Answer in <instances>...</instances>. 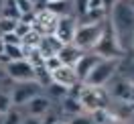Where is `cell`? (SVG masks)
<instances>
[{
	"label": "cell",
	"mask_w": 134,
	"mask_h": 124,
	"mask_svg": "<svg viewBox=\"0 0 134 124\" xmlns=\"http://www.w3.org/2000/svg\"><path fill=\"white\" fill-rule=\"evenodd\" d=\"M108 25L112 26V31L116 35L120 47L124 49L126 39L128 37L132 39V35H134V10L130 8V4L126 0H114Z\"/></svg>",
	"instance_id": "obj_1"
},
{
	"label": "cell",
	"mask_w": 134,
	"mask_h": 124,
	"mask_svg": "<svg viewBox=\"0 0 134 124\" xmlns=\"http://www.w3.org/2000/svg\"><path fill=\"white\" fill-rule=\"evenodd\" d=\"M104 26H106L104 23H77L73 45H77L81 51H93L98 39L102 37Z\"/></svg>",
	"instance_id": "obj_2"
},
{
	"label": "cell",
	"mask_w": 134,
	"mask_h": 124,
	"mask_svg": "<svg viewBox=\"0 0 134 124\" xmlns=\"http://www.w3.org/2000/svg\"><path fill=\"white\" fill-rule=\"evenodd\" d=\"M118 61L120 59H100L81 83L83 85H92V88H104L114 77V73L118 69Z\"/></svg>",
	"instance_id": "obj_3"
},
{
	"label": "cell",
	"mask_w": 134,
	"mask_h": 124,
	"mask_svg": "<svg viewBox=\"0 0 134 124\" xmlns=\"http://www.w3.org/2000/svg\"><path fill=\"white\" fill-rule=\"evenodd\" d=\"M93 53L102 59H120L124 55V49L120 47V43H118L116 35H114V31H112L110 25L104 26L102 37L98 39L96 47H93Z\"/></svg>",
	"instance_id": "obj_4"
},
{
	"label": "cell",
	"mask_w": 134,
	"mask_h": 124,
	"mask_svg": "<svg viewBox=\"0 0 134 124\" xmlns=\"http://www.w3.org/2000/svg\"><path fill=\"white\" fill-rule=\"evenodd\" d=\"M77 100H79L81 110H85L87 114H92L96 110H102V108L108 106V96H106L104 88L81 85V88H79V94H77Z\"/></svg>",
	"instance_id": "obj_5"
},
{
	"label": "cell",
	"mask_w": 134,
	"mask_h": 124,
	"mask_svg": "<svg viewBox=\"0 0 134 124\" xmlns=\"http://www.w3.org/2000/svg\"><path fill=\"white\" fill-rule=\"evenodd\" d=\"M8 94H10L12 106L23 108L29 100H33L35 96L43 94V85L37 79H31V82H14V85H12V90Z\"/></svg>",
	"instance_id": "obj_6"
},
{
	"label": "cell",
	"mask_w": 134,
	"mask_h": 124,
	"mask_svg": "<svg viewBox=\"0 0 134 124\" xmlns=\"http://www.w3.org/2000/svg\"><path fill=\"white\" fill-rule=\"evenodd\" d=\"M4 71L12 82H31L35 79V67L26 59H16V61H6Z\"/></svg>",
	"instance_id": "obj_7"
},
{
	"label": "cell",
	"mask_w": 134,
	"mask_h": 124,
	"mask_svg": "<svg viewBox=\"0 0 134 124\" xmlns=\"http://www.w3.org/2000/svg\"><path fill=\"white\" fill-rule=\"evenodd\" d=\"M57 20L59 17L49 12L47 8H39L35 10V20H33V29L41 35H53L57 29Z\"/></svg>",
	"instance_id": "obj_8"
},
{
	"label": "cell",
	"mask_w": 134,
	"mask_h": 124,
	"mask_svg": "<svg viewBox=\"0 0 134 124\" xmlns=\"http://www.w3.org/2000/svg\"><path fill=\"white\" fill-rule=\"evenodd\" d=\"M75 29H77V18L73 14H67V17H59L57 20V29H55V37L59 41L67 45V43H73V37H75Z\"/></svg>",
	"instance_id": "obj_9"
},
{
	"label": "cell",
	"mask_w": 134,
	"mask_h": 124,
	"mask_svg": "<svg viewBox=\"0 0 134 124\" xmlns=\"http://www.w3.org/2000/svg\"><path fill=\"white\" fill-rule=\"evenodd\" d=\"M51 83H57V85L65 88V90H71L73 85L79 83V77H77L75 69L71 65H61L59 69L51 71Z\"/></svg>",
	"instance_id": "obj_10"
},
{
	"label": "cell",
	"mask_w": 134,
	"mask_h": 124,
	"mask_svg": "<svg viewBox=\"0 0 134 124\" xmlns=\"http://www.w3.org/2000/svg\"><path fill=\"white\" fill-rule=\"evenodd\" d=\"M23 108L26 110V116L43 118L45 114H49V112H51V100L47 98V96L39 94V96H35L33 100H29V102H26Z\"/></svg>",
	"instance_id": "obj_11"
},
{
	"label": "cell",
	"mask_w": 134,
	"mask_h": 124,
	"mask_svg": "<svg viewBox=\"0 0 134 124\" xmlns=\"http://www.w3.org/2000/svg\"><path fill=\"white\" fill-rule=\"evenodd\" d=\"M100 59H102V57H98L93 51H85L83 55L79 57V61L73 65V69H75V73H77V77H79V82H83L85 77H87V73L93 69V65H96Z\"/></svg>",
	"instance_id": "obj_12"
},
{
	"label": "cell",
	"mask_w": 134,
	"mask_h": 124,
	"mask_svg": "<svg viewBox=\"0 0 134 124\" xmlns=\"http://www.w3.org/2000/svg\"><path fill=\"white\" fill-rule=\"evenodd\" d=\"M85 51H81L77 45H73V43H67V45H63L61 49L57 51V57H59V61L63 63V65H75L77 61H79V57L83 55Z\"/></svg>",
	"instance_id": "obj_13"
},
{
	"label": "cell",
	"mask_w": 134,
	"mask_h": 124,
	"mask_svg": "<svg viewBox=\"0 0 134 124\" xmlns=\"http://www.w3.org/2000/svg\"><path fill=\"white\" fill-rule=\"evenodd\" d=\"M41 8H47L57 17H67L73 10V0H47V2H43Z\"/></svg>",
	"instance_id": "obj_14"
},
{
	"label": "cell",
	"mask_w": 134,
	"mask_h": 124,
	"mask_svg": "<svg viewBox=\"0 0 134 124\" xmlns=\"http://www.w3.org/2000/svg\"><path fill=\"white\" fill-rule=\"evenodd\" d=\"M130 90H132V82H118L112 91H114V96H116L120 102H124V104H130Z\"/></svg>",
	"instance_id": "obj_15"
},
{
	"label": "cell",
	"mask_w": 134,
	"mask_h": 124,
	"mask_svg": "<svg viewBox=\"0 0 134 124\" xmlns=\"http://www.w3.org/2000/svg\"><path fill=\"white\" fill-rule=\"evenodd\" d=\"M41 39H43V35L37 33L35 29H31V31H29L23 39H20V45H23V47H26V49H37V47L41 45Z\"/></svg>",
	"instance_id": "obj_16"
},
{
	"label": "cell",
	"mask_w": 134,
	"mask_h": 124,
	"mask_svg": "<svg viewBox=\"0 0 134 124\" xmlns=\"http://www.w3.org/2000/svg\"><path fill=\"white\" fill-rule=\"evenodd\" d=\"M0 17H8V18H20V12H18L16 0H4V4L0 6Z\"/></svg>",
	"instance_id": "obj_17"
},
{
	"label": "cell",
	"mask_w": 134,
	"mask_h": 124,
	"mask_svg": "<svg viewBox=\"0 0 134 124\" xmlns=\"http://www.w3.org/2000/svg\"><path fill=\"white\" fill-rule=\"evenodd\" d=\"M2 57L6 61H16V59H25V51L20 45H4V55Z\"/></svg>",
	"instance_id": "obj_18"
},
{
	"label": "cell",
	"mask_w": 134,
	"mask_h": 124,
	"mask_svg": "<svg viewBox=\"0 0 134 124\" xmlns=\"http://www.w3.org/2000/svg\"><path fill=\"white\" fill-rule=\"evenodd\" d=\"M63 110H65V112H69V114H77V112L81 110L79 100H77L75 96H71V94H67L65 98H63Z\"/></svg>",
	"instance_id": "obj_19"
},
{
	"label": "cell",
	"mask_w": 134,
	"mask_h": 124,
	"mask_svg": "<svg viewBox=\"0 0 134 124\" xmlns=\"http://www.w3.org/2000/svg\"><path fill=\"white\" fill-rule=\"evenodd\" d=\"M23 118H25V116H23V112L18 110V106H12L8 112L4 114V124H20Z\"/></svg>",
	"instance_id": "obj_20"
},
{
	"label": "cell",
	"mask_w": 134,
	"mask_h": 124,
	"mask_svg": "<svg viewBox=\"0 0 134 124\" xmlns=\"http://www.w3.org/2000/svg\"><path fill=\"white\" fill-rule=\"evenodd\" d=\"M16 18H8V17H0V37L6 33H12L14 26H16Z\"/></svg>",
	"instance_id": "obj_21"
},
{
	"label": "cell",
	"mask_w": 134,
	"mask_h": 124,
	"mask_svg": "<svg viewBox=\"0 0 134 124\" xmlns=\"http://www.w3.org/2000/svg\"><path fill=\"white\" fill-rule=\"evenodd\" d=\"M10 108H12V102H10V94L4 90H0V114H6Z\"/></svg>",
	"instance_id": "obj_22"
},
{
	"label": "cell",
	"mask_w": 134,
	"mask_h": 124,
	"mask_svg": "<svg viewBox=\"0 0 134 124\" xmlns=\"http://www.w3.org/2000/svg\"><path fill=\"white\" fill-rule=\"evenodd\" d=\"M16 6H18V12H20V14H29V12H35V10H37L35 2H31V0H16Z\"/></svg>",
	"instance_id": "obj_23"
},
{
	"label": "cell",
	"mask_w": 134,
	"mask_h": 124,
	"mask_svg": "<svg viewBox=\"0 0 134 124\" xmlns=\"http://www.w3.org/2000/svg\"><path fill=\"white\" fill-rule=\"evenodd\" d=\"M63 65V63H61V61H59V57L57 55H51V57H47L45 59V69H47V71H55V69H59V67Z\"/></svg>",
	"instance_id": "obj_24"
},
{
	"label": "cell",
	"mask_w": 134,
	"mask_h": 124,
	"mask_svg": "<svg viewBox=\"0 0 134 124\" xmlns=\"http://www.w3.org/2000/svg\"><path fill=\"white\" fill-rule=\"evenodd\" d=\"M67 124H93V120L90 114H73Z\"/></svg>",
	"instance_id": "obj_25"
},
{
	"label": "cell",
	"mask_w": 134,
	"mask_h": 124,
	"mask_svg": "<svg viewBox=\"0 0 134 124\" xmlns=\"http://www.w3.org/2000/svg\"><path fill=\"white\" fill-rule=\"evenodd\" d=\"M31 29H33V25H29V23H23V20H18V23H16V26H14V33H16L18 37L23 39V37H25V35L29 33Z\"/></svg>",
	"instance_id": "obj_26"
},
{
	"label": "cell",
	"mask_w": 134,
	"mask_h": 124,
	"mask_svg": "<svg viewBox=\"0 0 134 124\" xmlns=\"http://www.w3.org/2000/svg\"><path fill=\"white\" fill-rule=\"evenodd\" d=\"M2 41H4V45H20V37L12 31V33L2 35Z\"/></svg>",
	"instance_id": "obj_27"
},
{
	"label": "cell",
	"mask_w": 134,
	"mask_h": 124,
	"mask_svg": "<svg viewBox=\"0 0 134 124\" xmlns=\"http://www.w3.org/2000/svg\"><path fill=\"white\" fill-rule=\"evenodd\" d=\"M20 124H41V118H35V116H25Z\"/></svg>",
	"instance_id": "obj_28"
},
{
	"label": "cell",
	"mask_w": 134,
	"mask_h": 124,
	"mask_svg": "<svg viewBox=\"0 0 134 124\" xmlns=\"http://www.w3.org/2000/svg\"><path fill=\"white\" fill-rule=\"evenodd\" d=\"M4 55V41H2V37H0V57Z\"/></svg>",
	"instance_id": "obj_29"
},
{
	"label": "cell",
	"mask_w": 134,
	"mask_h": 124,
	"mask_svg": "<svg viewBox=\"0 0 134 124\" xmlns=\"http://www.w3.org/2000/svg\"><path fill=\"white\" fill-rule=\"evenodd\" d=\"M130 104H134V82H132V90H130Z\"/></svg>",
	"instance_id": "obj_30"
},
{
	"label": "cell",
	"mask_w": 134,
	"mask_h": 124,
	"mask_svg": "<svg viewBox=\"0 0 134 124\" xmlns=\"http://www.w3.org/2000/svg\"><path fill=\"white\" fill-rule=\"evenodd\" d=\"M126 2H128V4H130V8L134 10V0H126Z\"/></svg>",
	"instance_id": "obj_31"
},
{
	"label": "cell",
	"mask_w": 134,
	"mask_h": 124,
	"mask_svg": "<svg viewBox=\"0 0 134 124\" xmlns=\"http://www.w3.org/2000/svg\"><path fill=\"white\" fill-rule=\"evenodd\" d=\"M53 124H67V122H63V120H59V118H57V120H55Z\"/></svg>",
	"instance_id": "obj_32"
},
{
	"label": "cell",
	"mask_w": 134,
	"mask_h": 124,
	"mask_svg": "<svg viewBox=\"0 0 134 124\" xmlns=\"http://www.w3.org/2000/svg\"><path fill=\"white\" fill-rule=\"evenodd\" d=\"M0 124H4V114H0Z\"/></svg>",
	"instance_id": "obj_33"
},
{
	"label": "cell",
	"mask_w": 134,
	"mask_h": 124,
	"mask_svg": "<svg viewBox=\"0 0 134 124\" xmlns=\"http://www.w3.org/2000/svg\"><path fill=\"white\" fill-rule=\"evenodd\" d=\"M31 2H35V6H37V4H39V2H41V0H31Z\"/></svg>",
	"instance_id": "obj_34"
},
{
	"label": "cell",
	"mask_w": 134,
	"mask_h": 124,
	"mask_svg": "<svg viewBox=\"0 0 134 124\" xmlns=\"http://www.w3.org/2000/svg\"><path fill=\"white\" fill-rule=\"evenodd\" d=\"M132 47H134V35H132Z\"/></svg>",
	"instance_id": "obj_35"
},
{
	"label": "cell",
	"mask_w": 134,
	"mask_h": 124,
	"mask_svg": "<svg viewBox=\"0 0 134 124\" xmlns=\"http://www.w3.org/2000/svg\"><path fill=\"white\" fill-rule=\"evenodd\" d=\"M2 4H4V0H0V6H2Z\"/></svg>",
	"instance_id": "obj_36"
}]
</instances>
